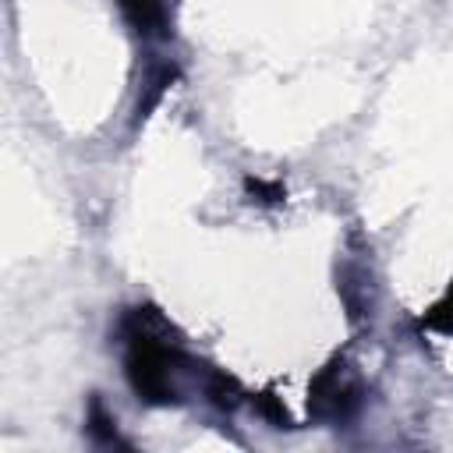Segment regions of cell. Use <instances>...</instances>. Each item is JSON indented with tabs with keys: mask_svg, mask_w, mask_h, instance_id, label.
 <instances>
[{
	"mask_svg": "<svg viewBox=\"0 0 453 453\" xmlns=\"http://www.w3.org/2000/svg\"><path fill=\"white\" fill-rule=\"evenodd\" d=\"M205 400L216 411H237L244 403V389L230 372L212 368V372H205Z\"/></svg>",
	"mask_w": 453,
	"mask_h": 453,
	"instance_id": "5",
	"label": "cell"
},
{
	"mask_svg": "<svg viewBox=\"0 0 453 453\" xmlns=\"http://www.w3.org/2000/svg\"><path fill=\"white\" fill-rule=\"evenodd\" d=\"M418 329H432V333L453 336V280H449V287L442 290V297L418 319Z\"/></svg>",
	"mask_w": 453,
	"mask_h": 453,
	"instance_id": "7",
	"label": "cell"
},
{
	"mask_svg": "<svg viewBox=\"0 0 453 453\" xmlns=\"http://www.w3.org/2000/svg\"><path fill=\"white\" fill-rule=\"evenodd\" d=\"M177 81V67L173 64H159L149 78H145V85H142V96H138V103H134V124H142L156 106H159V99H163V92L170 88Z\"/></svg>",
	"mask_w": 453,
	"mask_h": 453,
	"instance_id": "4",
	"label": "cell"
},
{
	"mask_svg": "<svg viewBox=\"0 0 453 453\" xmlns=\"http://www.w3.org/2000/svg\"><path fill=\"white\" fill-rule=\"evenodd\" d=\"M255 411L273 425V428H294V421H290V414H287V407L273 396V393H262L258 400H255Z\"/></svg>",
	"mask_w": 453,
	"mask_h": 453,
	"instance_id": "9",
	"label": "cell"
},
{
	"mask_svg": "<svg viewBox=\"0 0 453 453\" xmlns=\"http://www.w3.org/2000/svg\"><path fill=\"white\" fill-rule=\"evenodd\" d=\"M85 428H88V435H92L99 446H113V442H120V432H117V418L106 411L103 396H92V400H88Z\"/></svg>",
	"mask_w": 453,
	"mask_h": 453,
	"instance_id": "6",
	"label": "cell"
},
{
	"mask_svg": "<svg viewBox=\"0 0 453 453\" xmlns=\"http://www.w3.org/2000/svg\"><path fill=\"white\" fill-rule=\"evenodd\" d=\"M361 403H365V386L343 357H333L308 382V414L315 421H329V425L350 421L361 411Z\"/></svg>",
	"mask_w": 453,
	"mask_h": 453,
	"instance_id": "2",
	"label": "cell"
},
{
	"mask_svg": "<svg viewBox=\"0 0 453 453\" xmlns=\"http://www.w3.org/2000/svg\"><path fill=\"white\" fill-rule=\"evenodd\" d=\"M124 21L142 35V39H156L166 28V4L163 0H117Z\"/></svg>",
	"mask_w": 453,
	"mask_h": 453,
	"instance_id": "3",
	"label": "cell"
},
{
	"mask_svg": "<svg viewBox=\"0 0 453 453\" xmlns=\"http://www.w3.org/2000/svg\"><path fill=\"white\" fill-rule=\"evenodd\" d=\"M244 188H248L251 202H269V205H276V202H283V198H287V191H283V184H280V180L244 177Z\"/></svg>",
	"mask_w": 453,
	"mask_h": 453,
	"instance_id": "8",
	"label": "cell"
},
{
	"mask_svg": "<svg viewBox=\"0 0 453 453\" xmlns=\"http://www.w3.org/2000/svg\"><path fill=\"white\" fill-rule=\"evenodd\" d=\"M124 343V379L131 393L149 407L180 403L177 372L191 365L177 340H170V326L156 308H131L120 319Z\"/></svg>",
	"mask_w": 453,
	"mask_h": 453,
	"instance_id": "1",
	"label": "cell"
}]
</instances>
